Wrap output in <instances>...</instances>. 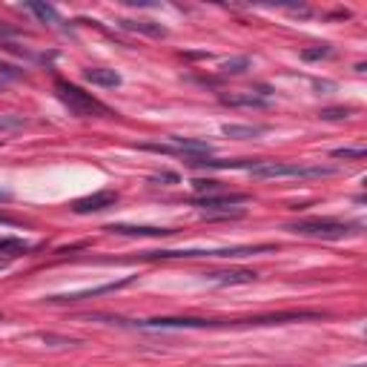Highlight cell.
Returning <instances> with one entry per match:
<instances>
[{
  "label": "cell",
  "mask_w": 367,
  "mask_h": 367,
  "mask_svg": "<svg viewBox=\"0 0 367 367\" xmlns=\"http://www.w3.org/2000/svg\"><path fill=\"white\" fill-rule=\"evenodd\" d=\"M115 204H118V192L100 190V192H95V195H86V198L75 201L72 209H75L78 216H89V213H103V209H110V206H115Z\"/></svg>",
  "instance_id": "7"
},
{
  "label": "cell",
  "mask_w": 367,
  "mask_h": 367,
  "mask_svg": "<svg viewBox=\"0 0 367 367\" xmlns=\"http://www.w3.org/2000/svg\"><path fill=\"white\" fill-rule=\"evenodd\" d=\"M83 78H86L89 83H95V86H107V89L121 86V75H118L115 69H86Z\"/></svg>",
  "instance_id": "11"
},
{
  "label": "cell",
  "mask_w": 367,
  "mask_h": 367,
  "mask_svg": "<svg viewBox=\"0 0 367 367\" xmlns=\"http://www.w3.org/2000/svg\"><path fill=\"white\" fill-rule=\"evenodd\" d=\"M192 190L198 195H209V192H219L221 190V181H213V178H195L192 181Z\"/></svg>",
  "instance_id": "18"
},
{
  "label": "cell",
  "mask_w": 367,
  "mask_h": 367,
  "mask_svg": "<svg viewBox=\"0 0 367 367\" xmlns=\"http://www.w3.org/2000/svg\"><path fill=\"white\" fill-rule=\"evenodd\" d=\"M115 235H129V238H167L175 235V230L170 227H138V224H110L107 227Z\"/></svg>",
  "instance_id": "8"
},
{
  "label": "cell",
  "mask_w": 367,
  "mask_h": 367,
  "mask_svg": "<svg viewBox=\"0 0 367 367\" xmlns=\"http://www.w3.org/2000/svg\"><path fill=\"white\" fill-rule=\"evenodd\" d=\"M204 279L206 281H213V284H221V287H233V284H252L255 279H258V273L255 270H209V273H204Z\"/></svg>",
  "instance_id": "9"
},
{
  "label": "cell",
  "mask_w": 367,
  "mask_h": 367,
  "mask_svg": "<svg viewBox=\"0 0 367 367\" xmlns=\"http://www.w3.org/2000/svg\"><path fill=\"white\" fill-rule=\"evenodd\" d=\"M333 55V46L322 43V46H313V49H301V58L304 61H322V58H330Z\"/></svg>",
  "instance_id": "16"
},
{
  "label": "cell",
  "mask_w": 367,
  "mask_h": 367,
  "mask_svg": "<svg viewBox=\"0 0 367 367\" xmlns=\"http://www.w3.org/2000/svg\"><path fill=\"white\" fill-rule=\"evenodd\" d=\"M55 92H58V98L64 100V107H66L72 115H78V118H92V115L107 118V115H112V110L107 107V103L98 100V98L89 95V92H83V89L75 86V83L58 81V83H55Z\"/></svg>",
  "instance_id": "2"
},
{
  "label": "cell",
  "mask_w": 367,
  "mask_h": 367,
  "mask_svg": "<svg viewBox=\"0 0 367 367\" xmlns=\"http://www.w3.org/2000/svg\"><path fill=\"white\" fill-rule=\"evenodd\" d=\"M261 252H273L270 244L261 247H221V250H149L144 258L158 261V258H247V255H261Z\"/></svg>",
  "instance_id": "4"
},
{
  "label": "cell",
  "mask_w": 367,
  "mask_h": 367,
  "mask_svg": "<svg viewBox=\"0 0 367 367\" xmlns=\"http://www.w3.org/2000/svg\"><path fill=\"white\" fill-rule=\"evenodd\" d=\"M32 250V244L29 241H23V238H0V255H6V258H21V255H26Z\"/></svg>",
  "instance_id": "14"
},
{
  "label": "cell",
  "mask_w": 367,
  "mask_h": 367,
  "mask_svg": "<svg viewBox=\"0 0 367 367\" xmlns=\"http://www.w3.org/2000/svg\"><path fill=\"white\" fill-rule=\"evenodd\" d=\"M247 198H250L247 192H209V195H195L192 204L206 209V213H233Z\"/></svg>",
  "instance_id": "5"
},
{
  "label": "cell",
  "mask_w": 367,
  "mask_h": 367,
  "mask_svg": "<svg viewBox=\"0 0 367 367\" xmlns=\"http://www.w3.org/2000/svg\"><path fill=\"white\" fill-rule=\"evenodd\" d=\"M0 201H4V204L12 201V192H9V190H0Z\"/></svg>",
  "instance_id": "26"
},
{
  "label": "cell",
  "mask_w": 367,
  "mask_h": 367,
  "mask_svg": "<svg viewBox=\"0 0 367 367\" xmlns=\"http://www.w3.org/2000/svg\"><path fill=\"white\" fill-rule=\"evenodd\" d=\"M0 75H4V78H18L21 72L12 66V64H6V61H0Z\"/></svg>",
  "instance_id": "22"
},
{
  "label": "cell",
  "mask_w": 367,
  "mask_h": 367,
  "mask_svg": "<svg viewBox=\"0 0 367 367\" xmlns=\"http://www.w3.org/2000/svg\"><path fill=\"white\" fill-rule=\"evenodd\" d=\"M353 112V107H344V110H322V118L325 121H339V118H347Z\"/></svg>",
  "instance_id": "21"
},
{
  "label": "cell",
  "mask_w": 367,
  "mask_h": 367,
  "mask_svg": "<svg viewBox=\"0 0 367 367\" xmlns=\"http://www.w3.org/2000/svg\"><path fill=\"white\" fill-rule=\"evenodd\" d=\"M0 224H6V227H18L21 221H15V219H9V216H0Z\"/></svg>",
  "instance_id": "24"
},
{
  "label": "cell",
  "mask_w": 367,
  "mask_h": 367,
  "mask_svg": "<svg viewBox=\"0 0 367 367\" xmlns=\"http://www.w3.org/2000/svg\"><path fill=\"white\" fill-rule=\"evenodd\" d=\"M364 146H342V149H333V158H344V161H359L364 158Z\"/></svg>",
  "instance_id": "17"
},
{
  "label": "cell",
  "mask_w": 367,
  "mask_h": 367,
  "mask_svg": "<svg viewBox=\"0 0 367 367\" xmlns=\"http://www.w3.org/2000/svg\"><path fill=\"white\" fill-rule=\"evenodd\" d=\"M12 264V258H6V255H0V270H6Z\"/></svg>",
  "instance_id": "25"
},
{
  "label": "cell",
  "mask_w": 367,
  "mask_h": 367,
  "mask_svg": "<svg viewBox=\"0 0 367 367\" xmlns=\"http://www.w3.org/2000/svg\"><path fill=\"white\" fill-rule=\"evenodd\" d=\"M121 29L141 32V35H149V37H167V29L161 23H149V21H121Z\"/></svg>",
  "instance_id": "12"
},
{
  "label": "cell",
  "mask_w": 367,
  "mask_h": 367,
  "mask_svg": "<svg viewBox=\"0 0 367 367\" xmlns=\"http://www.w3.org/2000/svg\"><path fill=\"white\" fill-rule=\"evenodd\" d=\"M336 167H307V164H287V161H258L250 175L252 178H330Z\"/></svg>",
  "instance_id": "3"
},
{
  "label": "cell",
  "mask_w": 367,
  "mask_h": 367,
  "mask_svg": "<svg viewBox=\"0 0 367 367\" xmlns=\"http://www.w3.org/2000/svg\"><path fill=\"white\" fill-rule=\"evenodd\" d=\"M250 66V58H235V61H227L224 66H221V72L224 75H238V72H244Z\"/></svg>",
  "instance_id": "20"
},
{
  "label": "cell",
  "mask_w": 367,
  "mask_h": 367,
  "mask_svg": "<svg viewBox=\"0 0 367 367\" xmlns=\"http://www.w3.org/2000/svg\"><path fill=\"white\" fill-rule=\"evenodd\" d=\"M221 103L233 110H267L270 98L255 95V92H235V95H221Z\"/></svg>",
  "instance_id": "10"
},
{
  "label": "cell",
  "mask_w": 367,
  "mask_h": 367,
  "mask_svg": "<svg viewBox=\"0 0 367 367\" xmlns=\"http://www.w3.org/2000/svg\"><path fill=\"white\" fill-rule=\"evenodd\" d=\"M267 132V127H235V124H227L224 127V135H230V138H255V135H264Z\"/></svg>",
  "instance_id": "15"
},
{
  "label": "cell",
  "mask_w": 367,
  "mask_h": 367,
  "mask_svg": "<svg viewBox=\"0 0 367 367\" xmlns=\"http://www.w3.org/2000/svg\"><path fill=\"white\" fill-rule=\"evenodd\" d=\"M135 281V276H127L121 281H110V284H100V287H86V290H75V293H64V296H49L46 301L49 304H69V301H86V298H95V296H103V293H118L124 287H129Z\"/></svg>",
  "instance_id": "6"
},
{
  "label": "cell",
  "mask_w": 367,
  "mask_h": 367,
  "mask_svg": "<svg viewBox=\"0 0 367 367\" xmlns=\"http://www.w3.org/2000/svg\"><path fill=\"white\" fill-rule=\"evenodd\" d=\"M26 9H29L37 21H43V23H52V26H61V23H64V18L58 15V9L49 6V4H26Z\"/></svg>",
  "instance_id": "13"
},
{
  "label": "cell",
  "mask_w": 367,
  "mask_h": 367,
  "mask_svg": "<svg viewBox=\"0 0 367 367\" xmlns=\"http://www.w3.org/2000/svg\"><path fill=\"white\" fill-rule=\"evenodd\" d=\"M23 118L21 115H0V132H15V129H23Z\"/></svg>",
  "instance_id": "19"
},
{
  "label": "cell",
  "mask_w": 367,
  "mask_h": 367,
  "mask_svg": "<svg viewBox=\"0 0 367 367\" xmlns=\"http://www.w3.org/2000/svg\"><path fill=\"white\" fill-rule=\"evenodd\" d=\"M152 181H170V184H175L178 175L175 173H161V175H152Z\"/></svg>",
  "instance_id": "23"
},
{
  "label": "cell",
  "mask_w": 367,
  "mask_h": 367,
  "mask_svg": "<svg viewBox=\"0 0 367 367\" xmlns=\"http://www.w3.org/2000/svg\"><path fill=\"white\" fill-rule=\"evenodd\" d=\"M350 367H364V364H350Z\"/></svg>",
  "instance_id": "27"
},
{
  "label": "cell",
  "mask_w": 367,
  "mask_h": 367,
  "mask_svg": "<svg viewBox=\"0 0 367 367\" xmlns=\"http://www.w3.org/2000/svg\"><path fill=\"white\" fill-rule=\"evenodd\" d=\"M293 235H304V238H322V241H342L350 238L361 230V224H350V221H336V219H301L284 227Z\"/></svg>",
  "instance_id": "1"
}]
</instances>
